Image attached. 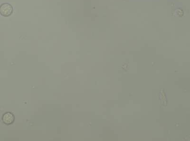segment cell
I'll use <instances>...</instances> for the list:
<instances>
[{
    "instance_id": "cell-1",
    "label": "cell",
    "mask_w": 190,
    "mask_h": 141,
    "mask_svg": "<svg viewBox=\"0 0 190 141\" xmlns=\"http://www.w3.org/2000/svg\"><path fill=\"white\" fill-rule=\"evenodd\" d=\"M13 8L12 5L8 3H4L0 6V14L4 17H8L12 14Z\"/></svg>"
},
{
    "instance_id": "cell-2",
    "label": "cell",
    "mask_w": 190,
    "mask_h": 141,
    "mask_svg": "<svg viewBox=\"0 0 190 141\" xmlns=\"http://www.w3.org/2000/svg\"><path fill=\"white\" fill-rule=\"evenodd\" d=\"M2 120L3 123L5 125H11L14 121V116L12 113L7 112L3 116Z\"/></svg>"
}]
</instances>
